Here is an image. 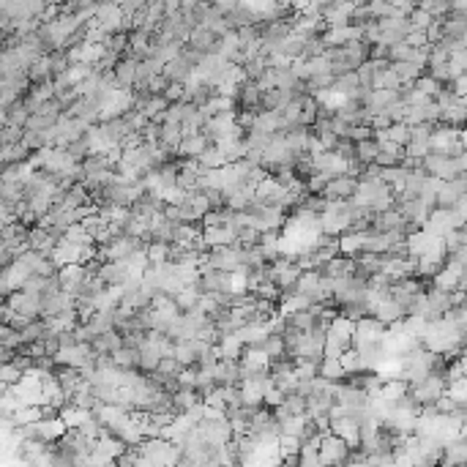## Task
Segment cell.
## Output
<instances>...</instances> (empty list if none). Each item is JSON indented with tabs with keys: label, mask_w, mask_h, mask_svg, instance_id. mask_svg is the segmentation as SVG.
Here are the masks:
<instances>
[{
	"label": "cell",
	"mask_w": 467,
	"mask_h": 467,
	"mask_svg": "<svg viewBox=\"0 0 467 467\" xmlns=\"http://www.w3.org/2000/svg\"><path fill=\"white\" fill-rule=\"evenodd\" d=\"M429 153V142L423 140H410L408 145H405V156H412V159H423Z\"/></svg>",
	"instance_id": "31"
},
{
	"label": "cell",
	"mask_w": 467,
	"mask_h": 467,
	"mask_svg": "<svg viewBox=\"0 0 467 467\" xmlns=\"http://www.w3.org/2000/svg\"><path fill=\"white\" fill-rule=\"evenodd\" d=\"M443 243H446V251H454L459 246H467V230L465 227H454V230L443 233Z\"/></svg>",
	"instance_id": "26"
},
{
	"label": "cell",
	"mask_w": 467,
	"mask_h": 467,
	"mask_svg": "<svg viewBox=\"0 0 467 467\" xmlns=\"http://www.w3.org/2000/svg\"><path fill=\"white\" fill-rule=\"evenodd\" d=\"M320 377H325V380H342L345 369H342L339 358H325L323 355V361H320Z\"/></svg>",
	"instance_id": "20"
},
{
	"label": "cell",
	"mask_w": 467,
	"mask_h": 467,
	"mask_svg": "<svg viewBox=\"0 0 467 467\" xmlns=\"http://www.w3.org/2000/svg\"><path fill=\"white\" fill-rule=\"evenodd\" d=\"M363 235L366 233H355V230H345L342 235H336L339 238V254L355 257L361 251V246H363Z\"/></svg>",
	"instance_id": "12"
},
{
	"label": "cell",
	"mask_w": 467,
	"mask_h": 467,
	"mask_svg": "<svg viewBox=\"0 0 467 467\" xmlns=\"http://www.w3.org/2000/svg\"><path fill=\"white\" fill-rule=\"evenodd\" d=\"M391 68L397 71L399 82H412L415 77H421V74H423V68H421V66H415V63H410V60H397V63H391Z\"/></svg>",
	"instance_id": "19"
},
{
	"label": "cell",
	"mask_w": 467,
	"mask_h": 467,
	"mask_svg": "<svg viewBox=\"0 0 467 467\" xmlns=\"http://www.w3.org/2000/svg\"><path fill=\"white\" fill-rule=\"evenodd\" d=\"M19 377H22V372H19V369H17L11 361H3V363H0V383H6V385H14Z\"/></svg>",
	"instance_id": "30"
},
{
	"label": "cell",
	"mask_w": 467,
	"mask_h": 467,
	"mask_svg": "<svg viewBox=\"0 0 467 467\" xmlns=\"http://www.w3.org/2000/svg\"><path fill=\"white\" fill-rule=\"evenodd\" d=\"M191 71H194V66H189V63L180 58V55H175V58L167 60V63L162 66L164 79H167V82H180V85H186V82H189Z\"/></svg>",
	"instance_id": "8"
},
{
	"label": "cell",
	"mask_w": 467,
	"mask_h": 467,
	"mask_svg": "<svg viewBox=\"0 0 467 467\" xmlns=\"http://www.w3.org/2000/svg\"><path fill=\"white\" fill-rule=\"evenodd\" d=\"M282 408L287 410V415H303V410H306V399L301 397V394H285V399H282Z\"/></svg>",
	"instance_id": "28"
},
{
	"label": "cell",
	"mask_w": 467,
	"mask_h": 467,
	"mask_svg": "<svg viewBox=\"0 0 467 467\" xmlns=\"http://www.w3.org/2000/svg\"><path fill=\"white\" fill-rule=\"evenodd\" d=\"M408 380L405 377H391V380H383V385H380V397L383 399H388V402H397L399 397H405L408 394Z\"/></svg>",
	"instance_id": "13"
},
{
	"label": "cell",
	"mask_w": 467,
	"mask_h": 467,
	"mask_svg": "<svg viewBox=\"0 0 467 467\" xmlns=\"http://www.w3.org/2000/svg\"><path fill=\"white\" fill-rule=\"evenodd\" d=\"M412 88H415V90H421L423 96H429V99H432V96L443 88V82H437V79H435V77H429V74H421V77H415V79H412Z\"/></svg>",
	"instance_id": "22"
},
{
	"label": "cell",
	"mask_w": 467,
	"mask_h": 467,
	"mask_svg": "<svg viewBox=\"0 0 467 467\" xmlns=\"http://www.w3.org/2000/svg\"><path fill=\"white\" fill-rule=\"evenodd\" d=\"M339 363H342L345 374H361V372H366L361 355H358V350H352V347H347V350L339 355Z\"/></svg>",
	"instance_id": "17"
},
{
	"label": "cell",
	"mask_w": 467,
	"mask_h": 467,
	"mask_svg": "<svg viewBox=\"0 0 467 467\" xmlns=\"http://www.w3.org/2000/svg\"><path fill=\"white\" fill-rule=\"evenodd\" d=\"M219 352H222V358H233V361H238L240 358V352H243V342L235 336V331H227V334H222L219 336Z\"/></svg>",
	"instance_id": "14"
},
{
	"label": "cell",
	"mask_w": 467,
	"mask_h": 467,
	"mask_svg": "<svg viewBox=\"0 0 467 467\" xmlns=\"http://www.w3.org/2000/svg\"><path fill=\"white\" fill-rule=\"evenodd\" d=\"M63 148H66V153H68L74 162H82V159L90 153V151H88V140H85V134H82V137H77V140H71V142H66Z\"/></svg>",
	"instance_id": "27"
},
{
	"label": "cell",
	"mask_w": 467,
	"mask_h": 467,
	"mask_svg": "<svg viewBox=\"0 0 467 467\" xmlns=\"http://www.w3.org/2000/svg\"><path fill=\"white\" fill-rule=\"evenodd\" d=\"M426 303H429V312H437L440 317H443V312L446 309H451L454 303H451V290H440V287H426Z\"/></svg>",
	"instance_id": "11"
},
{
	"label": "cell",
	"mask_w": 467,
	"mask_h": 467,
	"mask_svg": "<svg viewBox=\"0 0 467 467\" xmlns=\"http://www.w3.org/2000/svg\"><path fill=\"white\" fill-rule=\"evenodd\" d=\"M30 153L33 151H41V148H47V137H44V131H33V128H25L22 131V140H19Z\"/></svg>",
	"instance_id": "23"
},
{
	"label": "cell",
	"mask_w": 467,
	"mask_h": 467,
	"mask_svg": "<svg viewBox=\"0 0 467 467\" xmlns=\"http://www.w3.org/2000/svg\"><path fill=\"white\" fill-rule=\"evenodd\" d=\"M355 186H358V178L352 175H334L325 189H323V197L325 200H350L355 194Z\"/></svg>",
	"instance_id": "3"
},
{
	"label": "cell",
	"mask_w": 467,
	"mask_h": 467,
	"mask_svg": "<svg viewBox=\"0 0 467 467\" xmlns=\"http://www.w3.org/2000/svg\"><path fill=\"white\" fill-rule=\"evenodd\" d=\"M28 110H25V104H22V96L19 99H14L8 107H6V123L8 126H19V128H25V123H28Z\"/></svg>",
	"instance_id": "16"
},
{
	"label": "cell",
	"mask_w": 467,
	"mask_h": 467,
	"mask_svg": "<svg viewBox=\"0 0 467 467\" xmlns=\"http://www.w3.org/2000/svg\"><path fill=\"white\" fill-rule=\"evenodd\" d=\"M159 142H164V145H170V148H178V142H180V123H162V137H159Z\"/></svg>",
	"instance_id": "29"
},
{
	"label": "cell",
	"mask_w": 467,
	"mask_h": 467,
	"mask_svg": "<svg viewBox=\"0 0 467 467\" xmlns=\"http://www.w3.org/2000/svg\"><path fill=\"white\" fill-rule=\"evenodd\" d=\"M408 394L412 397V402H415V405H432L440 394H446V374H440V372H429L423 380L410 383Z\"/></svg>",
	"instance_id": "1"
},
{
	"label": "cell",
	"mask_w": 467,
	"mask_h": 467,
	"mask_svg": "<svg viewBox=\"0 0 467 467\" xmlns=\"http://www.w3.org/2000/svg\"><path fill=\"white\" fill-rule=\"evenodd\" d=\"M167 251H170V243H162V240H148V243H145L148 263H164V260H167Z\"/></svg>",
	"instance_id": "24"
},
{
	"label": "cell",
	"mask_w": 467,
	"mask_h": 467,
	"mask_svg": "<svg viewBox=\"0 0 467 467\" xmlns=\"http://www.w3.org/2000/svg\"><path fill=\"white\" fill-rule=\"evenodd\" d=\"M55 115H47V113H41V110H36V113H30L28 115V123H25V128H33V131H47V128H53L55 126Z\"/></svg>",
	"instance_id": "21"
},
{
	"label": "cell",
	"mask_w": 467,
	"mask_h": 467,
	"mask_svg": "<svg viewBox=\"0 0 467 467\" xmlns=\"http://www.w3.org/2000/svg\"><path fill=\"white\" fill-rule=\"evenodd\" d=\"M235 336L243 342V347H260L268 336V328H265V323H243L235 331Z\"/></svg>",
	"instance_id": "7"
},
{
	"label": "cell",
	"mask_w": 467,
	"mask_h": 467,
	"mask_svg": "<svg viewBox=\"0 0 467 467\" xmlns=\"http://www.w3.org/2000/svg\"><path fill=\"white\" fill-rule=\"evenodd\" d=\"M202 240L205 246H230L235 243V230L227 225H213V227H202Z\"/></svg>",
	"instance_id": "9"
},
{
	"label": "cell",
	"mask_w": 467,
	"mask_h": 467,
	"mask_svg": "<svg viewBox=\"0 0 467 467\" xmlns=\"http://www.w3.org/2000/svg\"><path fill=\"white\" fill-rule=\"evenodd\" d=\"M96 274H99V279H102L104 285H123V282L128 279V268H126L123 260H104V263L96 268Z\"/></svg>",
	"instance_id": "5"
},
{
	"label": "cell",
	"mask_w": 467,
	"mask_h": 467,
	"mask_svg": "<svg viewBox=\"0 0 467 467\" xmlns=\"http://www.w3.org/2000/svg\"><path fill=\"white\" fill-rule=\"evenodd\" d=\"M113 363L120 366V369H137V350L131 347H117L113 352Z\"/></svg>",
	"instance_id": "25"
},
{
	"label": "cell",
	"mask_w": 467,
	"mask_h": 467,
	"mask_svg": "<svg viewBox=\"0 0 467 467\" xmlns=\"http://www.w3.org/2000/svg\"><path fill=\"white\" fill-rule=\"evenodd\" d=\"M377 151H380V148H377L374 137H369V140H358V142H355V159H358V162H363V164L374 162Z\"/></svg>",
	"instance_id": "18"
},
{
	"label": "cell",
	"mask_w": 467,
	"mask_h": 467,
	"mask_svg": "<svg viewBox=\"0 0 467 467\" xmlns=\"http://www.w3.org/2000/svg\"><path fill=\"white\" fill-rule=\"evenodd\" d=\"M205 148H208V140H205L202 134H191V137H180L175 153L180 159H197Z\"/></svg>",
	"instance_id": "10"
},
{
	"label": "cell",
	"mask_w": 467,
	"mask_h": 467,
	"mask_svg": "<svg viewBox=\"0 0 467 467\" xmlns=\"http://www.w3.org/2000/svg\"><path fill=\"white\" fill-rule=\"evenodd\" d=\"M11 260H14V257H11V251H8V246H6L3 240H0V268H6V265H8Z\"/></svg>",
	"instance_id": "33"
},
{
	"label": "cell",
	"mask_w": 467,
	"mask_h": 467,
	"mask_svg": "<svg viewBox=\"0 0 467 467\" xmlns=\"http://www.w3.org/2000/svg\"><path fill=\"white\" fill-rule=\"evenodd\" d=\"M197 164H200V173H202V170H216V167H225L227 162H225V156H222V151H219L216 145H208V148L197 156Z\"/></svg>",
	"instance_id": "15"
},
{
	"label": "cell",
	"mask_w": 467,
	"mask_h": 467,
	"mask_svg": "<svg viewBox=\"0 0 467 467\" xmlns=\"http://www.w3.org/2000/svg\"><path fill=\"white\" fill-rule=\"evenodd\" d=\"M85 274H88V268H85L82 263H68V265H60V268H58L60 290L74 292V290H77V285L85 279Z\"/></svg>",
	"instance_id": "6"
},
{
	"label": "cell",
	"mask_w": 467,
	"mask_h": 467,
	"mask_svg": "<svg viewBox=\"0 0 467 467\" xmlns=\"http://www.w3.org/2000/svg\"><path fill=\"white\" fill-rule=\"evenodd\" d=\"M63 432H66V423L60 421V415H55V418H39V421H33V437H36V440L55 443Z\"/></svg>",
	"instance_id": "4"
},
{
	"label": "cell",
	"mask_w": 467,
	"mask_h": 467,
	"mask_svg": "<svg viewBox=\"0 0 467 467\" xmlns=\"http://www.w3.org/2000/svg\"><path fill=\"white\" fill-rule=\"evenodd\" d=\"M374 164H377V167H394V164H399V156L391 153V151H377Z\"/></svg>",
	"instance_id": "32"
},
{
	"label": "cell",
	"mask_w": 467,
	"mask_h": 467,
	"mask_svg": "<svg viewBox=\"0 0 467 467\" xmlns=\"http://www.w3.org/2000/svg\"><path fill=\"white\" fill-rule=\"evenodd\" d=\"M3 301H6V292L0 290V303H3Z\"/></svg>",
	"instance_id": "34"
},
{
	"label": "cell",
	"mask_w": 467,
	"mask_h": 467,
	"mask_svg": "<svg viewBox=\"0 0 467 467\" xmlns=\"http://www.w3.org/2000/svg\"><path fill=\"white\" fill-rule=\"evenodd\" d=\"M347 454H350V446L334 432H325L320 437V465H342L347 462Z\"/></svg>",
	"instance_id": "2"
}]
</instances>
